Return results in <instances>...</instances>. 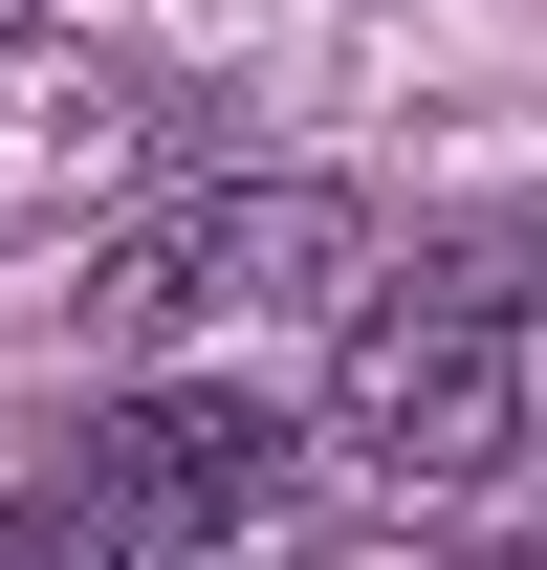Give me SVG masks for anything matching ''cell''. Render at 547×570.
Instances as JSON below:
<instances>
[{
	"label": "cell",
	"instance_id": "obj_1",
	"mask_svg": "<svg viewBox=\"0 0 547 570\" xmlns=\"http://www.w3.org/2000/svg\"><path fill=\"white\" fill-rule=\"evenodd\" d=\"M329 461L395 504H481L526 461V330L460 307V285H395V307H350V373H329Z\"/></svg>",
	"mask_w": 547,
	"mask_h": 570
},
{
	"label": "cell",
	"instance_id": "obj_2",
	"mask_svg": "<svg viewBox=\"0 0 547 570\" xmlns=\"http://www.w3.org/2000/svg\"><path fill=\"white\" fill-rule=\"evenodd\" d=\"M372 285V198L350 176H219L198 219H132L88 264V330H176V307H350Z\"/></svg>",
	"mask_w": 547,
	"mask_h": 570
},
{
	"label": "cell",
	"instance_id": "obj_3",
	"mask_svg": "<svg viewBox=\"0 0 547 570\" xmlns=\"http://www.w3.org/2000/svg\"><path fill=\"white\" fill-rule=\"evenodd\" d=\"M67 461H88V504H110V549L176 570V549H219V527H263V504L307 483V417L241 395V373H176V395H132V417H88Z\"/></svg>",
	"mask_w": 547,
	"mask_h": 570
},
{
	"label": "cell",
	"instance_id": "obj_4",
	"mask_svg": "<svg viewBox=\"0 0 547 570\" xmlns=\"http://www.w3.org/2000/svg\"><path fill=\"white\" fill-rule=\"evenodd\" d=\"M460 570H547V549H460Z\"/></svg>",
	"mask_w": 547,
	"mask_h": 570
},
{
	"label": "cell",
	"instance_id": "obj_5",
	"mask_svg": "<svg viewBox=\"0 0 547 570\" xmlns=\"http://www.w3.org/2000/svg\"><path fill=\"white\" fill-rule=\"evenodd\" d=\"M0 45H22V0H0Z\"/></svg>",
	"mask_w": 547,
	"mask_h": 570
}]
</instances>
